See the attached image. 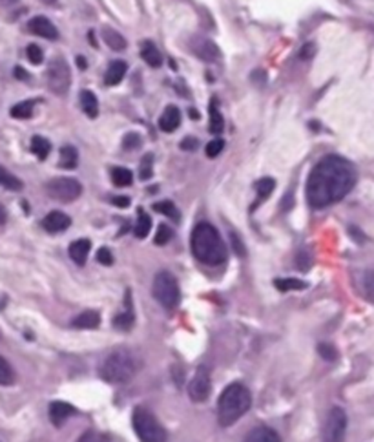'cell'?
I'll list each match as a JSON object with an SVG mask.
<instances>
[{
	"mask_svg": "<svg viewBox=\"0 0 374 442\" xmlns=\"http://www.w3.org/2000/svg\"><path fill=\"white\" fill-rule=\"evenodd\" d=\"M356 185V168L342 156H327L312 168L307 179V201L325 208L342 201Z\"/></svg>",
	"mask_w": 374,
	"mask_h": 442,
	"instance_id": "6da1fadb",
	"label": "cell"
},
{
	"mask_svg": "<svg viewBox=\"0 0 374 442\" xmlns=\"http://www.w3.org/2000/svg\"><path fill=\"white\" fill-rule=\"evenodd\" d=\"M190 243H192L194 256L205 265H221L227 260V245L214 225H196Z\"/></svg>",
	"mask_w": 374,
	"mask_h": 442,
	"instance_id": "7a4b0ae2",
	"label": "cell"
},
{
	"mask_svg": "<svg viewBox=\"0 0 374 442\" xmlns=\"http://www.w3.org/2000/svg\"><path fill=\"white\" fill-rule=\"evenodd\" d=\"M252 406V395L247 385L234 382L227 385L218 401L219 426L229 428L241 419Z\"/></svg>",
	"mask_w": 374,
	"mask_h": 442,
	"instance_id": "3957f363",
	"label": "cell"
},
{
	"mask_svg": "<svg viewBox=\"0 0 374 442\" xmlns=\"http://www.w3.org/2000/svg\"><path fill=\"white\" fill-rule=\"evenodd\" d=\"M136 373V362L125 349H117L104 359L101 365V376L110 384H123Z\"/></svg>",
	"mask_w": 374,
	"mask_h": 442,
	"instance_id": "277c9868",
	"label": "cell"
},
{
	"mask_svg": "<svg viewBox=\"0 0 374 442\" xmlns=\"http://www.w3.org/2000/svg\"><path fill=\"white\" fill-rule=\"evenodd\" d=\"M132 421L141 442H167V430L146 408H136Z\"/></svg>",
	"mask_w": 374,
	"mask_h": 442,
	"instance_id": "5b68a950",
	"label": "cell"
},
{
	"mask_svg": "<svg viewBox=\"0 0 374 442\" xmlns=\"http://www.w3.org/2000/svg\"><path fill=\"white\" fill-rule=\"evenodd\" d=\"M154 298L168 311L176 309L181 302V291L176 276L168 271L157 272L154 278Z\"/></svg>",
	"mask_w": 374,
	"mask_h": 442,
	"instance_id": "8992f818",
	"label": "cell"
},
{
	"mask_svg": "<svg viewBox=\"0 0 374 442\" xmlns=\"http://www.w3.org/2000/svg\"><path fill=\"white\" fill-rule=\"evenodd\" d=\"M46 192L52 199L70 203L83 194V185L75 177H55L52 181H48Z\"/></svg>",
	"mask_w": 374,
	"mask_h": 442,
	"instance_id": "52a82bcc",
	"label": "cell"
},
{
	"mask_svg": "<svg viewBox=\"0 0 374 442\" xmlns=\"http://www.w3.org/2000/svg\"><path fill=\"white\" fill-rule=\"evenodd\" d=\"M70 84H72V73H70L68 63L63 57L53 59L50 66H48V88L53 94L64 95L68 92Z\"/></svg>",
	"mask_w": 374,
	"mask_h": 442,
	"instance_id": "ba28073f",
	"label": "cell"
},
{
	"mask_svg": "<svg viewBox=\"0 0 374 442\" xmlns=\"http://www.w3.org/2000/svg\"><path fill=\"white\" fill-rule=\"evenodd\" d=\"M345 435H347V413L342 408H333L329 411L323 426V442H343Z\"/></svg>",
	"mask_w": 374,
	"mask_h": 442,
	"instance_id": "9c48e42d",
	"label": "cell"
},
{
	"mask_svg": "<svg viewBox=\"0 0 374 442\" xmlns=\"http://www.w3.org/2000/svg\"><path fill=\"white\" fill-rule=\"evenodd\" d=\"M210 391H212L210 371H208L207 365H201L194 374V379L190 380V384H188V395L194 402H205L210 396Z\"/></svg>",
	"mask_w": 374,
	"mask_h": 442,
	"instance_id": "30bf717a",
	"label": "cell"
},
{
	"mask_svg": "<svg viewBox=\"0 0 374 442\" xmlns=\"http://www.w3.org/2000/svg\"><path fill=\"white\" fill-rule=\"evenodd\" d=\"M190 50L196 57L205 61V63H216L221 59V50L210 39H205V37H194L190 41Z\"/></svg>",
	"mask_w": 374,
	"mask_h": 442,
	"instance_id": "8fae6325",
	"label": "cell"
},
{
	"mask_svg": "<svg viewBox=\"0 0 374 442\" xmlns=\"http://www.w3.org/2000/svg\"><path fill=\"white\" fill-rule=\"evenodd\" d=\"M28 32L33 33L37 37H42V39H50V41H55L59 39V30L53 26V22L48 19V17H33L32 21L28 22Z\"/></svg>",
	"mask_w": 374,
	"mask_h": 442,
	"instance_id": "7c38bea8",
	"label": "cell"
},
{
	"mask_svg": "<svg viewBox=\"0 0 374 442\" xmlns=\"http://www.w3.org/2000/svg\"><path fill=\"white\" fill-rule=\"evenodd\" d=\"M72 225V219L70 216H66L64 212H59V210H53L42 219V229L48 230L50 234H57V232H64Z\"/></svg>",
	"mask_w": 374,
	"mask_h": 442,
	"instance_id": "4fadbf2b",
	"label": "cell"
},
{
	"mask_svg": "<svg viewBox=\"0 0 374 442\" xmlns=\"http://www.w3.org/2000/svg\"><path fill=\"white\" fill-rule=\"evenodd\" d=\"M73 413H75V408L70 406L68 402L55 401L50 404V421H52L53 426L61 428Z\"/></svg>",
	"mask_w": 374,
	"mask_h": 442,
	"instance_id": "5bb4252c",
	"label": "cell"
},
{
	"mask_svg": "<svg viewBox=\"0 0 374 442\" xmlns=\"http://www.w3.org/2000/svg\"><path fill=\"white\" fill-rule=\"evenodd\" d=\"M179 125H181V112L176 106H167L165 114L159 119V128L163 132L170 134V132H176L179 128Z\"/></svg>",
	"mask_w": 374,
	"mask_h": 442,
	"instance_id": "9a60e30c",
	"label": "cell"
},
{
	"mask_svg": "<svg viewBox=\"0 0 374 442\" xmlns=\"http://www.w3.org/2000/svg\"><path fill=\"white\" fill-rule=\"evenodd\" d=\"M90 249H92L90 239H77V241H73V243L70 245V258H72L77 265H84L86 260H88Z\"/></svg>",
	"mask_w": 374,
	"mask_h": 442,
	"instance_id": "2e32d148",
	"label": "cell"
},
{
	"mask_svg": "<svg viewBox=\"0 0 374 442\" xmlns=\"http://www.w3.org/2000/svg\"><path fill=\"white\" fill-rule=\"evenodd\" d=\"M101 323V317L97 311H84L72 320L75 329H97Z\"/></svg>",
	"mask_w": 374,
	"mask_h": 442,
	"instance_id": "e0dca14e",
	"label": "cell"
},
{
	"mask_svg": "<svg viewBox=\"0 0 374 442\" xmlns=\"http://www.w3.org/2000/svg\"><path fill=\"white\" fill-rule=\"evenodd\" d=\"M101 35H103V41L106 42V46L112 48L114 52H123L126 48V39L117 30H114V28L104 26Z\"/></svg>",
	"mask_w": 374,
	"mask_h": 442,
	"instance_id": "ac0fdd59",
	"label": "cell"
},
{
	"mask_svg": "<svg viewBox=\"0 0 374 442\" xmlns=\"http://www.w3.org/2000/svg\"><path fill=\"white\" fill-rule=\"evenodd\" d=\"M126 70H128V66H126L125 61H114V63L110 64L106 75H104V83L108 84V86H117L125 79Z\"/></svg>",
	"mask_w": 374,
	"mask_h": 442,
	"instance_id": "d6986e66",
	"label": "cell"
},
{
	"mask_svg": "<svg viewBox=\"0 0 374 442\" xmlns=\"http://www.w3.org/2000/svg\"><path fill=\"white\" fill-rule=\"evenodd\" d=\"M245 442H281V441H280V435H278L274 430H271V428H267V426H260V428H254V430L247 435Z\"/></svg>",
	"mask_w": 374,
	"mask_h": 442,
	"instance_id": "ffe728a7",
	"label": "cell"
},
{
	"mask_svg": "<svg viewBox=\"0 0 374 442\" xmlns=\"http://www.w3.org/2000/svg\"><path fill=\"white\" fill-rule=\"evenodd\" d=\"M141 57H143V61H145L148 66H152V68H157V66H161L163 64L161 52H159L157 46H154L150 41H146L145 44H143V48H141Z\"/></svg>",
	"mask_w": 374,
	"mask_h": 442,
	"instance_id": "44dd1931",
	"label": "cell"
},
{
	"mask_svg": "<svg viewBox=\"0 0 374 442\" xmlns=\"http://www.w3.org/2000/svg\"><path fill=\"white\" fill-rule=\"evenodd\" d=\"M81 106H83L84 114L92 117V119H95L99 115V101H97L94 92H90V90L81 92Z\"/></svg>",
	"mask_w": 374,
	"mask_h": 442,
	"instance_id": "7402d4cb",
	"label": "cell"
},
{
	"mask_svg": "<svg viewBox=\"0 0 374 442\" xmlns=\"http://www.w3.org/2000/svg\"><path fill=\"white\" fill-rule=\"evenodd\" d=\"M79 163V152L75 146L66 145L61 148V159H59V165L66 170H72V168L77 167Z\"/></svg>",
	"mask_w": 374,
	"mask_h": 442,
	"instance_id": "603a6c76",
	"label": "cell"
},
{
	"mask_svg": "<svg viewBox=\"0 0 374 442\" xmlns=\"http://www.w3.org/2000/svg\"><path fill=\"white\" fill-rule=\"evenodd\" d=\"M0 187L8 188V190H13V192H19L24 187V183L15 176V174H11L8 168H4L0 165Z\"/></svg>",
	"mask_w": 374,
	"mask_h": 442,
	"instance_id": "cb8c5ba5",
	"label": "cell"
},
{
	"mask_svg": "<svg viewBox=\"0 0 374 442\" xmlns=\"http://www.w3.org/2000/svg\"><path fill=\"white\" fill-rule=\"evenodd\" d=\"M274 285L278 291L289 292V291H302V289H305L307 287V283L302 280H298V278H278V280H274Z\"/></svg>",
	"mask_w": 374,
	"mask_h": 442,
	"instance_id": "d4e9b609",
	"label": "cell"
},
{
	"mask_svg": "<svg viewBox=\"0 0 374 442\" xmlns=\"http://www.w3.org/2000/svg\"><path fill=\"white\" fill-rule=\"evenodd\" d=\"M208 128H210L212 134H221L225 130V119L216 103L210 104V123H208Z\"/></svg>",
	"mask_w": 374,
	"mask_h": 442,
	"instance_id": "484cf974",
	"label": "cell"
},
{
	"mask_svg": "<svg viewBox=\"0 0 374 442\" xmlns=\"http://www.w3.org/2000/svg\"><path fill=\"white\" fill-rule=\"evenodd\" d=\"M112 181L117 185V187H130L132 181H134V174L132 170L125 167H115L112 170Z\"/></svg>",
	"mask_w": 374,
	"mask_h": 442,
	"instance_id": "4316f807",
	"label": "cell"
},
{
	"mask_svg": "<svg viewBox=\"0 0 374 442\" xmlns=\"http://www.w3.org/2000/svg\"><path fill=\"white\" fill-rule=\"evenodd\" d=\"M152 230V218L146 212H143V208H139V214H137V223H136V232L137 238H146L150 234Z\"/></svg>",
	"mask_w": 374,
	"mask_h": 442,
	"instance_id": "83f0119b",
	"label": "cell"
},
{
	"mask_svg": "<svg viewBox=\"0 0 374 442\" xmlns=\"http://www.w3.org/2000/svg\"><path fill=\"white\" fill-rule=\"evenodd\" d=\"M32 152L39 159H46L50 156V152H52V145H50V141L46 137L35 136L32 139Z\"/></svg>",
	"mask_w": 374,
	"mask_h": 442,
	"instance_id": "f1b7e54d",
	"label": "cell"
},
{
	"mask_svg": "<svg viewBox=\"0 0 374 442\" xmlns=\"http://www.w3.org/2000/svg\"><path fill=\"white\" fill-rule=\"evenodd\" d=\"M11 117L13 119H30L33 115V101H22L11 108Z\"/></svg>",
	"mask_w": 374,
	"mask_h": 442,
	"instance_id": "f546056e",
	"label": "cell"
},
{
	"mask_svg": "<svg viewBox=\"0 0 374 442\" xmlns=\"http://www.w3.org/2000/svg\"><path fill=\"white\" fill-rule=\"evenodd\" d=\"M15 382V371L10 362L0 354V385H11Z\"/></svg>",
	"mask_w": 374,
	"mask_h": 442,
	"instance_id": "4dcf8cb0",
	"label": "cell"
},
{
	"mask_svg": "<svg viewBox=\"0 0 374 442\" xmlns=\"http://www.w3.org/2000/svg\"><path fill=\"white\" fill-rule=\"evenodd\" d=\"M274 187L276 181L272 177H263V179H260V181L256 183V190H258V196H260L261 199L269 198L272 194V190H274Z\"/></svg>",
	"mask_w": 374,
	"mask_h": 442,
	"instance_id": "1f68e13d",
	"label": "cell"
},
{
	"mask_svg": "<svg viewBox=\"0 0 374 442\" xmlns=\"http://www.w3.org/2000/svg\"><path fill=\"white\" fill-rule=\"evenodd\" d=\"M114 323L121 329H130L132 323H134V309H132V305L128 307L126 311L119 312V314L114 318Z\"/></svg>",
	"mask_w": 374,
	"mask_h": 442,
	"instance_id": "d6a6232c",
	"label": "cell"
},
{
	"mask_svg": "<svg viewBox=\"0 0 374 442\" xmlns=\"http://www.w3.org/2000/svg\"><path fill=\"white\" fill-rule=\"evenodd\" d=\"M154 210L165 214V216L172 218L174 221H177V219H179V210H177V207L172 203V201H159V203L154 205Z\"/></svg>",
	"mask_w": 374,
	"mask_h": 442,
	"instance_id": "836d02e7",
	"label": "cell"
},
{
	"mask_svg": "<svg viewBox=\"0 0 374 442\" xmlns=\"http://www.w3.org/2000/svg\"><path fill=\"white\" fill-rule=\"evenodd\" d=\"M154 176V156L152 154H146L143 157V161H141V168H139V177L143 181L146 179H150Z\"/></svg>",
	"mask_w": 374,
	"mask_h": 442,
	"instance_id": "e575fe53",
	"label": "cell"
},
{
	"mask_svg": "<svg viewBox=\"0 0 374 442\" xmlns=\"http://www.w3.org/2000/svg\"><path fill=\"white\" fill-rule=\"evenodd\" d=\"M172 236H174V232H172L170 227L163 223L157 227V232H156V238H154V241H156V245H167L168 241L172 239Z\"/></svg>",
	"mask_w": 374,
	"mask_h": 442,
	"instance_id": "d590c367",
	"label": "cell"
},
{
	"mask_svg": "<svg viewBox=\"0 0 374 442\" xmlns=\"http://www.w3.org/2000/svg\"><path fill=\"white\" fill-rule=\"evenodd\" d=\"M364 291L367 300L374 303V269H369L364 274Z\"/></svg>",
	"mask_w": 374,
	"mask_h": 442,
	"instance_id": "8d00e7d4",
	"label": "cell"
},
{
	"mask_svg": "<svg viewBox=\"0 0 374 442\" xmlns=\"http://www.w3.org/2000/svg\"><path fill=\"white\" fill-rule=\"evenodd\" d=\"M223 148H225V141L221 139V137H218V139H212L210 143H208L205 152H207V156L210 157V159H214V157H218L219 154L223 152Z\"/></svg>",
	"mask_w": 374,
	"mask_h": 442,
	"instance_id": "74e56055",
	"label": "cell"
},
{
	"mask_svg": "<svg viewBox=\"0 0 374 442\" xmlns=\"http://www.w3.org/2000/svg\"><path fill=\"white\" fill-rule=\"evenodd\" d=\"M318 353H320V356H322L323 360H329V362H333V360H336V356H338V351L327 342H322L318 345Z\"/></svg>",
	"mask_w": 374,
	"mask_h": 442,
	"instance_id": "f35d334b",
	"label": "cell"
},
{
	"mask_svg": "<svg viewBox=\"0 0 374 442\" xmlns=\"http://www.w3.org/2000/svg\"><path fill=\"white\" fill-rule=\"evenodd\" d=\"M26 55H28V61L32 64H41L42 61H44V52L41 50V46H37V44H30L26 50Z\"/></svg>",
	"mask_w": 374,
	"mask_h": 442,
	"instance_id": "ab89813d",
	"label": "cell"
},
{
	"mask_svg": "<svg viewBox=\"0 0 374 442\" xmlns=\"http://www.w3.org/2000/svg\"><path fill=\"white\" fill-rule=\"evenodd\" d=\"M296 265L300 271H309V267L312 265V256L307 250H300L296 256Z\"/></svg>",
	"mask_w": 374,
	"mask_h": 442,
	"instance_id": "60d3db41",
	"label": "cell"
},
{
	"mask_svg": "<svg viewBox=\"0 0 374 442\" xmlns=\"http://www.w3.org/2000/svg\"><path fill=\"white\" fill-rule=\"evenodd\" d=\"M141 143H143V139H141L139 134H136V132H130L128 136L125 137V148L126 150H137L141 146Z\"/></svg>",
	"mask_w": 374,
	"mask_h": 442,
	"instance_id": "b9f144b4",
	"label": "cell"
},
{
	"mask_svg": "<svg viewBox=\"0 0 374 442\" xmlns=\"http://www.w3.org/2000/svg\"><path fill=\"white\" fill-rule=\"evenodd\" d=\"M314 55H316V44H314V42L303 44L302 50H300V59H302V61H311Z\"/></svg>",
	"mask_w": 374,
	"mask_h": 442,
	"instance_id": "7bdbcfd3",
	"label": "cell"
},
{
	"mask_svg": "<svg viewBox=\"0 0 374 442\" xmlns=\"http://www.w3.org/2000/svg\"><path fill=\"white\" fill-rule=\"evenodd\" d=\"M97 261L106 267L112 265V263H114V254H112V250L106 249V247L99 249V252H97Z\"/></svg>",
	"mask_w": 374,
	"mask_h": 442,
	"instance_id": "ee69618b",
	"label": "cell"
},
{
	"mask_svg": "<svg viewBox=\"0 0 374 442\" xmlns=\"http://www.w3.org/2000/svg\"><path fill=\"white\" fill-rule=\"evenodd\" d=\"M230 241H232V249L236 250V254L245 256V252H247V250H245L243 241H241V238H239L238 232H234V230L230 232Z\"/></svg>",
	"mask_w": 374,
	"mask_h": 442,
	"instance_id": "f6af8a7d",
	"label": "cell"
},
{
	"mask_svg": "<svg viewBox=\"0 0 374 442\" xmlns=\"http://www.w3.org/2000/svg\"><path fill=\"white\" fill-rule=\"evenodd\" d=\"M198 148H199V141L196 139V137H185V139L181 141V150L194 152V150H198Z\"/></svg>",
	"mask_w": 374,
	"mask_h": 442,
	"instance_id": "bcb514c9",
	"label": "cell"
},
{
	"mask_svg": "<svg viewBox=\"0 0 374 442\" xmlns=\"http://www.w3.org/2000/svg\"><path fill=\"white\" fill-rule=\"evenodd\" d=\"M112 203H114L115 207L126 208V207H130V198H126V196H117V198L112 199Z\"/></svg>",
	"mask_w": 374,
	"mask_h": 442,
	"instance_id": "7dc6e473",
	"label": "cell"
},
{
	"mask_svg": "<svg viewBox=\"0 0 374 442\" xmlns=\"http://www.w3.org/2000/svg\"><path fill=\"white\" fill-rule=\"evenodd\" d=\"M79 442H99V435L90 430V432H86L83 437L79 439Z\"/></svg>",
	"mask_w": 374,
	"mask_h": 442,
	"instance_id": "c3c4849f",
	"label": "cell"
},
{
	"mask_svg": "<svg viewBox=\"0 0 374 442\" xmlns=\"http://www.w3.org/2000/svg\"><path fill=\"white\" fill-rule=\"evenodd\" d=\"M15 77H19V79H28V73L24 72V70H22V68H19V66H17V68H15Z\"/></svg>",
	"mask_w": 374,
	"mask_h": 442,
	"instance_id": "681fc988",
	"label": "cell"
},
{
	"mask_svg": "<svg viewBox=\"0 0 374 442\" xmlns=\"http://www.w3.org/2000/svg\"><path fill=\"white\" fill-rule=\"evenodd\" d=\"M2 223H6V210H4V207L0 205V225Z\"/></svg>",
	"mask_w": 374,
	"mask_h": 442,
	"instance_id": "f907efd6",
	"label": "cell"
},
{
	"mask_svg": "<svg viewBox=\"0 0 374 442\" xmlns=\"http://www.w3.org/2000/svg\"><path fill=\"white\" fill-rule=\"evenodd\" d=\"M41 2H44L46 6H55V4H57V0H41Z\"/></svg>",
	"mask_w": 374,
	"mask_h": 442,
	"instance_id": "816d5d0a",
	"label": "cell"
},
{
	"mask_svg": "<svg viewBox=\"0 0 374 442\" xmlns=\"http://www.w3.org/2000/svg\"><path fill=\"white\" fill-rule=\"evenodd\" d=\"M77 63H79V66H81V68H86V61H83L81 57L77 59Z\"/></svg>",
	"mask_w": 374,
	"mask_h": 442,
	"instance_id": "f5cc1de1",
	"label": "cell"
},
{
	"mask_svg": "<svg viewBox=\"0 0 374 442\" xmlns=\"http://www.w3.org/2000/svg\"><path fill=\"white\" fill-rule=\"evenodd\" d=\"M0 2H6V4H11V2H17V0H0Z\"/></svg>",
	"mask_w": 374,
	"mask_h": 442,
	"instance_id": "db71d44e",
	"label": "cell"
}]
</instances>
